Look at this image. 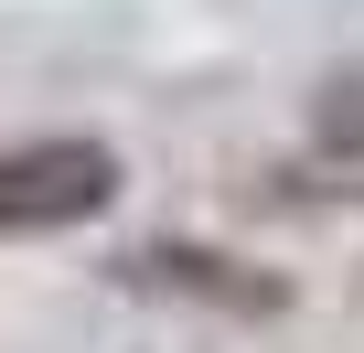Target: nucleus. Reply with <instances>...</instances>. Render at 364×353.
<instances>
[{
	"label": "nucleus",
	"mask_w": 364,
	"mask_h": 353,
	"mask_svg": "<svg viewBox=\"0 0 364 353\" xmlns=\"http://www.w3.org/2000/svg\"><path fill=\"white\" fill-rule=\"evenodd\" d=\"M118 278H129V289H182V300L236 310V321L289 310V278H257L247 257H215V246H139V257H118Z\"/></svg>",
	"instance_id": "obj_2"
},
{
	"label": "nucleus",
	"mask_w": 364,
	"mask_h": 353,
	"mask_svg": "<svg viewBox=\"0 0 364 353\" xmlns=\"http://www.w3.org/2000/svg\"><path fill=\"white\" fill-rule=\"evenodd\" d=\"M118 204V150L107 139H22L0 150V236H65Z\"/></svg>",
	"instance_id": "obj_1"
}]
</instances>
